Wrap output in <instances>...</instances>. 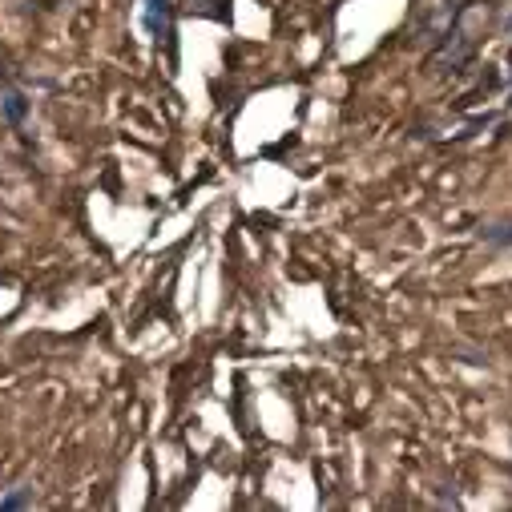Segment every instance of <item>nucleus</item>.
Masks as SVG:
<instances>
[{
    "instance_id": "7ed1b4c3",
    "label": "nucleus",
    "mask_w": 512,
    "mask_h": 512,
    "mask_svg": "<svg viewBox=\"0 0 512 512\" xmlns=\"http://www.w3.org/2000/svg\"><path fill=\"white\" fill-rule=\"evenodd\" d=\"M0 65H5V45H0Z\"/></svg>"
},
{
    "instance_id": "f03ea898",
    "label": "nucleus",
    "mask_w": 512,
    "mask_h": 512,
    "mask_svg": "<svg viewBox=\"0 0 512 512\" xmlns=\"http://www.w3.org/2000/svg\"><path fill=\"white\" fill-rule=\"evenodd\" d=\"M25 117V97L17 93V89H9V85H0V121H21Z\"/></svg>"
},
{
    "instance_id": "f257e3e1",
    "label": "nucleus",
    "mask_w": 512,
    "mask_h": 512,
    "mask_svg": "<svg viewBox=\"0 0 512 512\" xmlns=\"http://www.w3.org/2000/svg\"><path fill=\"white\" fill-rule=\"evenodd\" d=\"M496 21H500V5L496 0H464L452 17V45H460V53L468 57L472 49H480L492 33H496Z\"/></svg>"
}]
</instances>
